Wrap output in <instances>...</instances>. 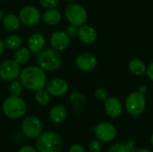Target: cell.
<instances>
[{"instance_id":"obj_1","label":"cell","mask_w":153,"mask_h":152,"mask_svg":"<svg viewBox=\"0 0 153 152\" xmlns=\"http://www.w3.org/2000/svg\"><path fill=\"white\" fill-rule=\"evenodd\" d=\"M20 81L24 88L37 91L44 89L47 84L45 71L39 66H28L20 73Z\"/></svg>"},{"instance_id":"obj_2","label":"cell","mask_w":153,"mask_h":152,"mask_svg":"<svg viewBox=\"0 0 153 152\" xmlns=\"http://www.w3.org/2000/svg\"><path fill=\"white\" fill-rule=\"evenodd\" d=\"M4 115L10 119H19L27 112V104L20 96H10L4 99L2 105Z\"/></svg>"},{"instance_id":"obj_3","label":"cell","mask_w":153,"mask_h":152,"mask_svg":"<svg viewBox=\"0 0 153 152\" xmlns=\"http://www.w3.org/2000/svg\"><path fill=\"white\" fill-rule=\"evenodd\" d=\"M63 146L62 138L55 132L42 133L36 142L38 152H61Z\"/></svg>"},{"instance_id":"obj_4","label":"cell","mask_w":153,"mask_h":152,"mask_svg":"<svg viewBox=\"0 0 153 152\" xmlns=\"http://www.w3.org/2000/svg\"><path fill=\"white\" fill-rule=\"evenodd\" d=\"M37 63L44 71H55L58 69L63 63V59L59 52L54 48L43 49L36 57Z\"/></svg>"},{"instance_id":"obj_5","label":"cell","mask_w":153,"mask_h":152,"mask_svg":"<svg viewBox=\"0 0 153 152\" xmlns=\"http://www.w3.org/2000/svg\"><path fill=\"white\" fill-rule=\"evenodd\" d=\"M65 15L70 24L75 25L77 27L84 25L88 19L86 9L79 4H69L65 8Z\"/></svg>"},{"instance_id":"obj_6","label":"cell","mask_w":153,"mask_h":152,"mask_svg":"<svg viewBox=\"0 0 153 152\" xmlns=\"http://www.w3.org/2000/svg\"><path fill=\"white\" fill-rule=\"evenodd\" d=\"M146 108V99L144 94L139 91H134L128 94L126 99V111L132 116L141 115Z\"/></svg>"},{"instance_id":"obj_7","label":"cell","mask_w":153,"mask_h":152,"mask_svg":"<svg viewBox=\"0 0 153 152\" xmlns=\"http://www.w3.org/2000/svg\"><path fill=\"white\" fill-rule=\"evenodd\" d=\"M43 125L41 121L34 116L25 117L22 124V132L29 139L39 137L42 133Z\"/></svg>"},{"instance_id":"obj_8","label":"cell","mask_w":153,"mask_h":152,"mask_svg":"<svg viewBox=\"0 0 153 152\" xmlns=\"http://www.w3.org/2000/svg\"><path fill=\"white\" fill-rule=\"evenodd\" d=\"M20 73V65L14 59H7L0 64V78L4 82L15 80Z\"/></svg>"},{"instance_id":"obj_9","label":"cell","mask_w":153,"mask_h":152,"mask_svg":"<svg viewBox=\"0 0 153 152\" xmlns=\"http://www.w3.org/2000/svg\"><path fill=\"white\" fill-rule=\"evenodd\" d=\"M21 22L25 26H36L41 20V13L39 10L33 5L23 6L19 13Z\"/></svg>"},{"instance_id":"obj_10","label":"cell","mask_w":153,"mask_h":152,"mask_svg":"<svg viewBox=\"0 0 153 152\" xmlns=\"http://www.w3.org/2000/svg\"><path fill=\"white\" fill-rule=\"evenodd\" d=\"M95 135L100 141L103 142H110L115 140L117 136V130L113 125L104 122L99 124L96 126Z\"/></svg>"},{"instance_id":"obj_11","label":"cell","mask_w":153,"mask_h":152,"mask_svg":"<svg viewBox=\"0 0 153 152\" xmlns=\"http://www.w3.org/2000/svg\"><path fill=\"white\" fill-rule=\"evenodd\" d=\"M45 88L51 96L62 97L67 93L69 85L67 82L62 78H54L47 82Z\"/></svg>"},{"instance_id":"obj_12","label":"cell","mask_w":153,"mask_h":152,"mask_svg":"<svg viewBox=\"0 0 153 152\" xmlns=\"http://www.w3.org/2000/svg\"><path fill=\"white\" fill-rule=\"evenodd\" d=\"M75 65L77 68L82 72H91L96 68L98 60L93 54L85 52L80 54L76 57Z\"/></svg>"},{"instance_id":"obj_13","label":"cell","mask_w":153,"mask_h":152,"mask_svg":"<svg viewBox=\"0 0 153 152\" xmlns=\"http://www.w3.org/2000/svg\"><path fill=\"white\" fill-rule=\"evenodd\" d=\"M50 44L52 47L57 51H63L66 49L70 44V38L65 31H55L50 37Z\"/></svg>"},{"instance_id":"obj_14","label":"cell","mask_w":153,"mask_h":152,"mask_svg":"<svg viewBox=\"0 0 153 152\" xmlns=\"http://www.w3.org/2000/svg\"><path fill=\"white\" fill-rule=\"evenodd\" d=\"M78 38L82 43L90 45L97 40L98 33L92 26L84 24L78 29Z\"/></svg>"},{"instance_id":"obj_15","label":"cell","mask_w":153,"mask_h":152,"mask_svg":"<svg viewBox=\"0 0 153 152\" xmlns=\"http://www.w3.org/2000/svg\"><path fill=\"white\" fill-rule=\"evenodd\" d=\"M105 111L106 114L111 118L118 117L123 111L121 101L116 97L108 98V99L105 101Z\"/></svg>"},{"instance_id":"obj_16","label":"cell","mask_w":153,"mask_h":152,"mask_svg":"<svg viewBox=\"0 0 153 152\" xmlns=\"http://www.w3.org/2000/svg\"><path fill=\"white\" fill-rule=\"evenodd\" d=\"M27 44H28V47L31 53L38 54L44 49V47L46 44V39L42 34H40L39 32H35L29 37Z\"/></svg>"},{"instance_id":"obj_17","label":"cell","mask_w":153,"mask_h":152,"mask_svg":"<svg viewBox=\"0 0 153 152\" xmlns=\"http://www.w3.org/2000/svg\"><path fill=\"white\" fill-rule=\"evenodd\" d=\"M67 117V110L63 105L54 106L49 111V119L55 124L63 123Z\"/></svg>"},{"instance_id":"obj_18","label":"cell","mask_w":153,"mask_h":152,"mask_svg":"<svg viewBox=\"0 0 153 152\" xmlns=\"http://www.w3.org/2000/svg\"><path fill=\"white\" fill-rule=\"evenodd\" d=\"M42 20L46 24L50 25V26H55V25H57L61 22L62 14L58 10L55 8L48 9L42 14Z\"/></svg>"},{"instance_id":"obj_19","label":"cell","mask_w":153,"mask_h":152,"mask_svg":"<svg viewBox=\"0 0 153 152\" xmlns=\"http://www.w3.org/2000/svg\"><path fill=\"white\" fill-rule=\"evenodd\" d=\"M3 26L4 29H6L9 31H16L19 30L21 26V20L19 15H16L14 13H8L4 15L3 21H2Z\"/></svg>"},{"instance_id":"obj_20","label":"cell","mask_w":153,"mask_h":152,"mask_svg":"<svg viewBox=\"0 0 153 152\" xmlns=\"http://www.w3.org/2000/svg\"><path fill=\"white\" fill-rule=\"evenodd\" d=\"M129 71L136 76H142L146 73L147 67L143 61H142L139 58H134L132 59L128 64Z\"/></svg>"},{"instance_id":"obj_21","label":"cell","mask_w":153,"mask_h":152,"mask_svg":"<svg viewBox=\"0 0 153 152\" xmlns=\"http://www.w3.org/2000/svg\"><path fill=\"white\" fill-rule=\"evenodd\" d=\"M30 55H31V52L28 47H20L19 48L15 50L13 54V59L19 65H24L30 60Z\"/></svg>"},{"instance_id":"obj_22","label":"cell","mask_w":153,"mask_h":152,"mask_svg":"<svg viewBox=\"0 0 153 152\" xmlns=\"http://www.w3.org/2000/svg\"><path fill=\"white\" fill-rule=\"evenodd\" d=\"M70 104L76 110L82 109L86 105V98L83 94L78 91H74L69 96Z\"/></svg>"},{"instance_id":"obj_23","label":"cell","mask_w":153,"mask_h":152,"mask_svg":"<svg viewBox=\"0 0 153 152\" xmlns=\"http://www.w3.org/2000/svg\"><path fill=\"white\" fill-rule=\"evenodd\" d=\"M22 40L21 39V37L18 35H15V34L9 35L4 39L5 48H7L9 50H16L17 48H19L22 46Z\"/></svg>"},{"instance_id":"obj_24","label":"cell","mask_w":153,"mask_h":152,"mask_svg":"<svg viewBox=\"0 0 153 152\" xmlns=\"http://www.w3.org/2000/svg\"><path fill=\"white\" fill-rule=\"evenodd\" d=\"M50 94L46 89H41L36 91L35 99L40 106H47L50 102Z\"/></svg>"},{"instance_id":"obj_25","label":"cell","mask_w":153,"mask_h":152,"mask_svg":"<svg viewBox=\"0 0 153 152\" xmlns=\"http://www.w3.org/2000/svg\"><path fill=\"white\" fill-rule=\"evenodd\" d=\"M108 152H135V151L131 143H116L108 150Z\"/></svg>"},{"instance_id":"obj_26","label":"cell","mask_w":153,"mask_h":152,"mask_svg":"<svg viewBox=\"0 0 153 152\" xmlns=\"http://www.w3.org/2000/svg\"><path fill=\"white\" fill-rule=\"evenodd\" d=\"M23 85L22 84L21 81L13 80L11 82L9 85V93L12 96H20L22 92Z\"/></svg>"},{"instance_id":"obj_27","label":"cell","mask_w":153,"mask_h":152,"mask_svg":"<svg viewBox=\"0 0 153 152\" xmlns=\"http://www.w3.org/2000/svg\"><path fill=\"white\" fill-rule=\"evenodd\" d=\"M95 98L100 101H106L108 98V93L106 89L104 88H98L94 91Z\"/></svg>"},{"instance_id":"obj_28","label":"cell","mask_w":153,"mask_h":152,"mask_svg":"<svg viewBox=\"0 0 153 152\" xmlns=\"http://www.w3.org/2000/svg\"><path fill=\"white\" fill-rule=\"evenodd\" d=\"M39 4L47 9H52V8H56L58 4H59V0H39Z\"/></svg>"},{"instance_id":"obj_29","label":"cell","mask_w":153,"mask_h":152,"mask_svg":"<svg viewBox=\"0 0 153 152\" xmlns=\"http://www.w3.org/2000/svg\"><path fill=\"white\" fill-rule=\"evenodd\" d=\"M89 150L91 152H100L102 150V145L100 142L93 140L89 143Z\"/></svg>"},{"instance_id":"obj_30","label":"cell","mask_w":153,"mask_h":152,"mask_svg":"<svg viewBox=\"0 0 153 152\" xmlns=\"http://www.w3.org/2000/svg\"><path fill=\"white\" fill-rule=\"evenodd\" d=\"M65 33L67 34V36L70 39L75 37L76 35H78V28H77V26L73 25V24H69L65 29Z\"/></svg>"},{"instance_id":"obj_31","label":"cell","mask_w":153,"mask_h":152,"mask_svg":"<svg viewBox=\"0 0 153 152\" xmlns=\"http://www.w3.org/2000/svg\"><path fill=\"white\" fill-rule=\"evenodd\" d=\"M17 152H38V151L36 148H34L30 145H25V146L21 147Z\"/></svg>"},{"instance_id":"obj_32","label":"cell","mask_w":153,"mask_h":152,"mask_svg":"<svg viewBox=\"0 0 153 152\" xmlns=\"http://www.w3.org/2000/svg\"><path fill=\"white\" fill-rule=\"evenodd\" d=\"M68 152H85V150L80 144H74L70 147Z\"/></svg>"},{"instance_id":"obj_33","label":"cell","mask_w":153,"mask_h":152,"mask_svg":"<svg viewBox=\"0 0 153 152\" xmlns=\"http://www.w3.org/2000/svg\"><path fill=\"white\" fill-rule=\"evenodd\" d=\"M146 74L148 76V78L153 82V61L148 65L147 67V71H146Z\"/></svg>"},{"instance_id":"obj_34","label":"cell","mask_w":153,"mask_h":152,"mask_svg":"<svg viewBox=\"0 0 153 152\" xmlns=\"http://www.w3.org/2000/svg\"><path fill=\"white\" fill-rule=\"evenodd\" d=\"M4 49H5V46H4V40L0 39V56L3 55V53H4Z\"/></svg>"},{"instance_id":"obj_35","label":"cell","mask_w":153,"mask_h":152,"mask_svg":"<svg viewBox=\"0 0 153 152\" xmlns=\"http://www.w3.org/2000/svg\"><path fill=\"white\" fill-rule=\"evenodd\" d=\"M138 91H139V92H141V93H143V94H144V93L147 91V87H146L145 85H142V86H140V87H139Z\"/></svg>"},{"instance_id":"obj_36","label":"cell","mask_w":153,"mask_h":152,"mask_svg":"<svg viewBox=\"0 0 153 152\" xmlns=\"http://www.w3.org/2000/svg\"><path fill=\"white\" fill-rule=\"evenodd\" d=\"M4 17V13L3 10H2V9H0V21H3Z\"/></svg>"},{"instance_id":"obj_37","label":"cell","mask_w":153,"mask_h":152,"mask_svg":"<svg viewBox=\"0 0 153 152\" xmlns=\"http://www.w3.org/2000/svg\"><path fill=\"white\" fill-rule=\"evenodd\" d=\"M135 152H152L149 150H146V149H139L137 151H135Z\"/></svg>"},{"instance_id":"obj_38","label":"cell","mask_w":153,"mask_h":152,"mask_svg":"<svg viewBox=\"0 0 153 152\" xmlns=\"http://www.w3.org/2000/svg\"><path fill=\"white\" fill-rule=\"evenodd\" d=\"M151 143H152V145L153 146V133L152 135V137H151Z\"/></svg>"},{"instance_id":"obj_39","label":"cell","mask_w":153,"mask_h":152,"mask_svg":"<svg viewBox=\"0 0 153 152\" xmlns=\"http://www.w3.org/2000/svg\"><path fill=\"white\" fill-rule=\"evenodd\" d=\"M65 1H67V2H74L76 0H65Z\"/></svg>"}]
</instances>
